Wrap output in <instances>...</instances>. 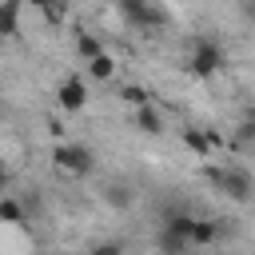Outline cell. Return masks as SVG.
<instances>
[{"label": "cell", "instance_id": "obj_14", "mask_svg": "<svg viewBox=\"0 0 255 255\" xmlns=\"http://www.w3.org/2000/svg\"><path fill=\"white\" fill-rule=\"evenodd\" d=\"M120 104L124 108H143V104H151V92L143 84H124L120 88Z\"/></svg>", "mask_w": 255, "mask_h": 255}, {"label": "cell", "instance_id": "obj_17", "mask_svg": "<svg viewBox=\"0 0 255 255\" xmlns=\"http://www.w3.org/2000/svg\"><path fill=\"white\" fill-rule=\"evenodd\" d=\"M24 4H32L36 12H44V8H48V0H24Z\"/></svg>", "mask_w": 255, "mask_h": 255}, {"label": "cell", "instance_id": "obj_13", "mask_svg": "<svg viewBox=\"0 0 255 255\" xmlns=\"http://www.w3.org/2000/svg\"><path fill=\"white\" fill-rule=\"evenodd\" d=\"M96 52H104V40H100L96 32H84V28H80V32H76V56H80V60H92Z\"/></svg>", "mask_w": 255, "mask_h": 255}, {"label": "cell", "instance_id": "obj_10", "mask_svg": "<svg viewBox=\"0 0 255 255\" xmlns=\"http://www.w3.org/2000/svg\"><path fill=\"white\" fill-rule=\"evenodd\" d=\"M0 223H8V227L28 223V203H20L12 195H0Z\"/></svg>", "mask_w": 255, "mask_h": 255}, {"label": "cell", "instance_id": "obj_9", "mask_svg": "<svg viewBox=\"0 0 255 255\" xmlns=\"http://www.w3.org/2000/svg\"><path fill=\"white\" fill-rule=\"evenodd\" d=\"M84 64H88V76H92L96 84H104V80H112V76H116V56H112L108 48H104V52H96L92 60H84Z\"/></svg>", "mask_w": 255, "mask_h": 255}, {"label": "cell", "instance_id": "obj_16", "mask_svg": "<svg viewBox=\"0 0 255 255\" xmlns=\"http://www.w3.org/2000/svg\"><path fill=\"white\" fill-rule=\"evenodd\" d=\"M68 12H72V4H68V0H48V8H44L40 16H44L48 24H64V20H68Z\"/></svg>", "mask_w": 255, "mask_h": 255}, {"label": "cell", "instance_id": "obj_19", "mask_svg": "<svg viewBox=\"0 0 255 255\" xmlns=\"http://www.w3.org/2000/svg\"><path fill=\"white\" fill-rule=\"evenodd\" d=\"M243 12H247V16H255V0H243Z\"/></svg>", "mask_w": 255, "mask_h": 255}, {"label": "cell", "instance_id": "obj_18", "mask_svg": "<svg viewBox=\"0 0 255 255\" xmlns=\"http://www.w3.org/2000/svg\"><path fill=\"white\" fill-rule=\"evenodd\" d=\"M8 183V167H4V155H0V187Z\"/></svg>", "mask_w": 255, "mask_h": 255}, {"label": "cell", "instance_id": "obj_6", "mask_svg": "<svg viewBox=\"0 0 255 255\" xmlns=\"http://www.w3.org/2000/svg\"><path fill=\"white\" fill-rule=\"evenodd\" d=\"M56 104H60V112H84L88 108V84L80 76H64L56 88Z\"/></svg>", "mask_w": 255, "mask_h": 255}, {"label": "cell", "instance_id": "obj_3", "mask_svg": "<svg viewBox=\"0 0 255 255\" xmlns=\"http://www.w3.org/2000/svg\"><path fill=\"white\" fill-rule=\"evenodd\" d=\"M191 223H195V215H187V211H167L163 223H159V235H155L159 251H171V255L191 251Z\"/></svg>", "mask_w": 255, "mask_h": 255}, {"label": "cell", "instance_id": "obj_8", "mask_svg": "<svg viewBox=\"0 0 255 255\" xmlns=\"http://www.w3.org/2000/svg\"><path fill=\"white\" fill-rule=\"evenodd\" d=\"M20 4L24 0H0V40L20 36Z\"/></svg>", "mask_w": 255, "mask_h": 255}, {"label": "cell", "instance_id": "obj_15", "mask_svg": "<svg viewBox=\"0 0 255 255\" xmlns=\"http://www.w3.org/2000/svg\"><path fill=\"white\" fill-rule=\"evenodd\" d=\"M104 199L112 207H131L135 203V191H131V183H108L104 187Z\"/></svg>", "mask_w": 255, "mask_h": 255}, {"label": "cell", "instance_id": "obj_4", "mask_svg": "<svg viewBox=\"0 0 255 255\" xmlns=\"http://www.w3.org/2000/svg\"><path fill=\"white\" fill-rule=\"evenodd\" d=\"M116 8L124 16V24L135 28V32H155V28L167 24V12L155 0H116Z\"/></svg>", "mask_w": 255, "mask_h": 255}, {"label": "cell", "instance_id": "obj_11", "mask_svg": "<svg viewBox=\"0 0 255 255\" xmlns=\"http://www.w3.org/2000/svg\"><path fill=\"white\" fill-rule=\"evenodd\" d=\"M183 147H187L195 159H207V155H211V143H207V131H203V128H183Z\"/></svg>", "mask_w": 255, "mask_h": 255}, {"label": "cell", "instance_id": "obj_7", "mask_svg": "<svg viewBox=\"0 0 255 255\" xmlns=\"http://www.w3.org/2000/svg\"><path fill=\"white\" fill-rule=\"evenodd\" d=\"M131 124L143 131V135H163V112L155 104H143V108H131Z\"/></svg>", "mask_w": 255, "mask_h": 255}, {"label": "cell", "instance_id": "obj_12", "mask_svg": "<svg viewBox=\"0 0 255 255\" xmlns=\"http://www.w3.org/2000/svg\"><path fill=\"white\" fill-rule=\"evenodd\" d=\"M219 235H223V231H219V223H211V219H195V223H191V247H211Z\"/></svg>", "mask_w": 255, "mask_h": 255}, {"label": "cell", "instance_id": "obj_5", "mask_svg": "<svg viewBox=\"0 0 255 255\" xmlns=\"http://www.w3.org/2000/svg\"><path fill=\"white\" fill-rule=\"evenodd\" d=\"M207 175H211V183H215L227 199H235V203H247L251 191H255V179H251L247 167H211Z\"/></svg>", "mask_w": 255, "mask_h": 255}, {"label": "cell", "instance_id": "obj_1", "mask_svg": "<svg viewBox=\"0 0 255 255\" xmlns=\"http://www.w3.org/2000/svg\"><path fill=\"white\" fill-rule=\"evenodd\" d=\"M223 64H227V52H223V44L211 40V36H199V40L191 44V52H187V68H191V76H199V80H211L215 72H223Z\"/></svg>", "mask_w": 255, "mask_h": 255}, {"label": "cell", "instance_id": "obj_2", "mask_svg": "<svg viewBox=\"0 0 255 255\" xmlns=\"http://www.w3.org/2000/svg\"><path fill=\"white\" fill-rule=\"evenodd\" d=\"M52 163H56L64 175H76V179H84V175L96 171L92 147H88V143H72V139H60V143L52 147Z\"/></svg>", "mask_w": 255, "mask_h": 255}]
</instances>
